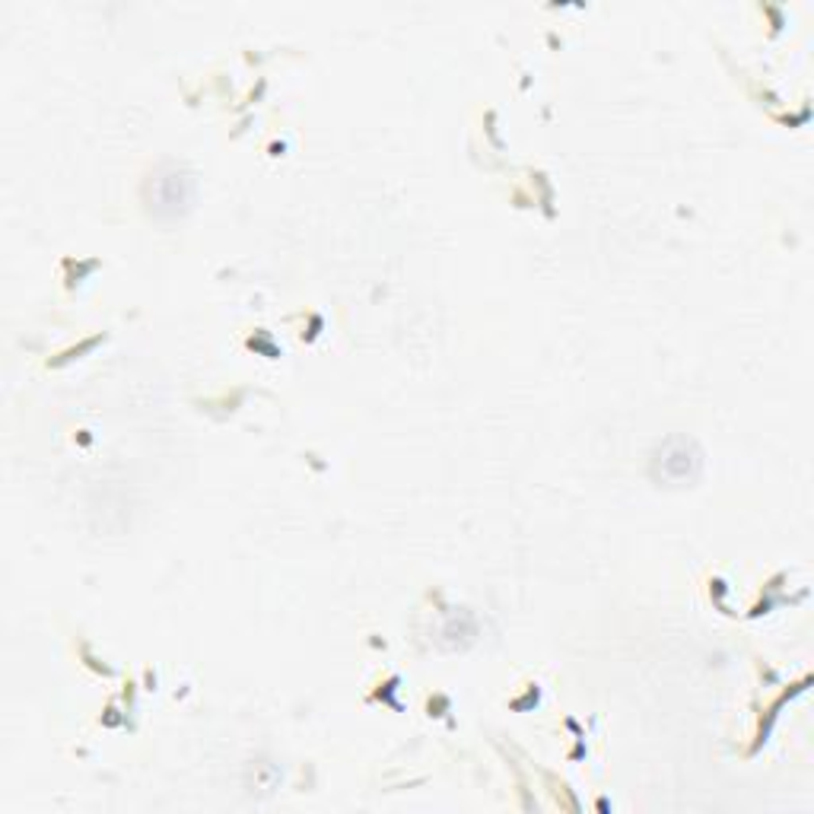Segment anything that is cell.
Returning a JSON list of instances; mask_svg holds the SVG:
<instances>
[{
	"instance_id": "obj_1",
	"label": "cell",
	"mask_w": 814,
	"mask_h": 814,
	"mask_svg": "<svg viewBox=\"0 0 814 814\" xmlns=\"http://www.w3.org/2000/svg\"><path fill=\"white\" fill-rule=\"evenodd\" d=\"M701 471V455L691 443L684 439H672L665 449L655 458V478L672 480V484H684Z\"/></svg>"
}]
</instances>
